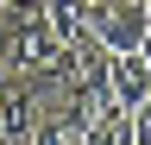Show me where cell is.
Masks as SVG:
<instances>
[{
  "label": "cell",
  "mask_w": 151,
  "mask_h": 145,
  "mask_svg": "<svg viewBox=\"0 0 151 145\" xmlns=\"http://www.w3.org/2000/svg\"><path fill=\"white\" fill-rule=\"evenodd\" d=\"M88 32L113 50V57H126V50H139L145 32H151V0H94Z\"/></svg>",
  "instance_id": "1"
},
{
  "label": "cell",
  "mask_w": 151,
  "mask_h": 145,
  "mask_svg": "<svg viewBox=\"0 0 151 145\" xmlns=\"http://www.w3.org/2000/svg\"><path fill=\"white\" fill-rule=\"evenodd\" d=\"M107 95L126 107V114H139V107L151 101V63L139 57V50H126V57L107 63Z\"/></svg>",
  "instance_id": "2"
},
{
  "label": "cell",
  "mask_w": 151,
  "mask_h": 145,
  "mask_svg": "<svg viewBox=\"0 0 151 145\" xmlns=\"http://www.w3.org/2000/svg\"><path fill=\"white\" fill-rule=\"evenodd\" d=\"M32 145H88V133H82V126H76V114H69V107L57 101L50 114H44V126H38V133H32Z\"/></svg>",
  "instance_id": "3"
},
{
  "label": "cell",
  "mask_w": 151,
  "mask_h": 145,
  "mask_svg": "<svg viewBox=\"0 0 151 145\" xmlns=\"http://www.w3.org/2000/svg\"><path fill=\"white\" fill-rule=\"evenodd\" d=\"M88 13H94V0H50V25H57V38L88 32Z\"/></svg>",
  "instance_id": "4"
},
{
  "label": "cell",
  "mask_w": 151,
  "mask_h": 145,
  "mask_svg": "<svg viewBox=\"0 0 151 145\" xmlns=\"http://www.w3.org/2000/svg\"><path fill=\"white\" fill-rule=\"evenodd\" d=\"M50 19V0H6V13H0V25H38Z\"/></svg>",
  "instance_id": "5"
},
{
  "label": "cell",
  "mask_w": 151,
  "mask_h": 145,
  "mask_svg": "<svg viewBox=\"0 0 151 145\" xmlns=\"http://www.w3.org/2000/svg\"><path fill=\"white\" fill-rule=\"evenodd\" d=\"M132 126H139V145H151V101L139 107V114H132Z\"/></svg>",
  "instance_id": "6"
},
{
  "label": "cell",
  "mask_w": 151,
  "mask_h": 145,
  "mask_svg": "<svg viewBox=\"0 0 151 145\" xmlns=\"http://www.w3.org/2000/svg\"><path fill=\"white\" fill-rule=\"evenodd\" d=\"M139 57H145V63H151V32H145V44H139Z\"/></svg>",
  "instance_id": "7"
},
{
  "label": "cell",
  "mask_w": 151,
  "mask_h": 145,
  "mask_svg": "<svg viewBox=\"0 0 151 145\" xmlns=\"http://www.w3.org/2000/svg\"><path fill=\"white\" fill-rule=\"evenodd\" d=\"M0 13H6V0H0Z\"/></svg>",
  "instance_id": "8"
}]
</instances>
